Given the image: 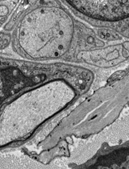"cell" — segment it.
<instances>
[{
    "instance_id": "cell-3",
    "label": "cell",
    "mask_w": 129,
    "mask_h": 169,
    "mask_svg": "<svg viewBox=\"0 0 129 169\" xmlns=\"http://www.w3.org/2000/svg\"><path fill=\"white\" fill-rule=\"evenodd\" d=\"M17 92L18 75L14 62L10 59H0V104Z\"/></svg>"
},
{
    "instance_id": "cell-2",
    "label": "cell",
    "mask_w": 129,
    "mask_h": 169,
    "mask_svg": "<svg viewBox=\"0 0 129 169\" xmlns=\"http://www.w3.org/2000/svg\"><path fill=\"white\" fill-rule=\"evenodd\" d=\"M74 16L98 29L129 40V0H59Z\"/></svg>"
},
{
    "instance_id": "cell-1",
    "label": "cell",
    "mask_w": 129,
    "mask_h": 169,
    "mask_svg": "<svg viewBox=\"0 0 129 169\" xmlns=\"http://www.w3.org/2000/svg\"><path fill=\"white\" fill-rule=\"evenodd\" d=\"M12 45L24 59L82 63L93 47L95 29L83 24L59 0H24Z\"/></svg>"
},
{
    "instance_id": "cell-4",
    "label": "cell",
    "mask_w": 129,
    "mask_h": 169,
    "mask_svg": "<svg viewBox=\"0 0 129 169\" xmlns=\"http://www.w3.org/2000/svg\"><path fill=\"white\" fill-rule=\"evenodd\" d=\"M11 38L9 34L0 32V49H4L8 46Z\"/></svg>"
}]
</instances>
